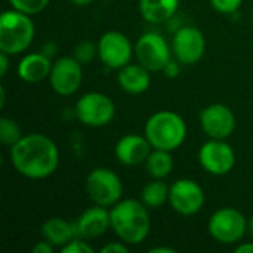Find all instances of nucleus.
I'll return each instance as SVG.
<instances>
[{
    "instance_id": "4be33fe9",
    "label": "nucleus",
    "mask_w": 253,
    "mask_h": 253,
    "mask_svg": "<svg viewBox=\"0 0 253 253\" xmlns=\"http://www.w3.org/2000/svg\"><path fill=\"white\" fill-rule=\"evenodd\" d=\"M169 193L170 187L163 179H154L148 182L142 191H141V202L148 209H160L165 206L166 202H169Z\"/></svg>"
},
{
    "instance_id": "c9c22d12",
    "label": "nucleus",
    "mask_w": 253,
    "mask_h": 253,
    "mask_svg": "<svg viewBox=\"0 0 253 253\" xmlns=\"http://www.w3.org/2000/svg\"><path fill=\"white\" fill-rule=\"evenodd\" d=\"M249 233L253 236V215L249 218Z\"/></svg>"
},
{
    "instance_id": "7c9ffc66",
    "label": "nucleus",
    "mask_w": 253,
    "mask_h": 253,
    "mask_svg": "<svg viewBox=\"0 0 253 253\" xmlns=\"http://www.w3.org/2000/svg\"><path fill=\"white\" fill-rule=\"evenodd\" d=\"M9 56L10 55H7L6 52L0 50V76L1 77H4L7 70H9Z\"/></svg>"
},
{
    "instance_id": "aec40b11",
    "label": "nucleus",
    "mask_w": 253,
    "mask_h": 253,
    "mask_svg": "<svg viewBox=\"0 0 253 253\" xmlns=\"http://www.w3.org/2000/svg\"><path fill=\"white\" fill-rule=\"evenodd\" d=\"M179 0H139L141 16L150 24H163L178 10Z\"/></svg>"
},
{
    "instance_id": "9d476101",
    "label": "nucleus",
    "mask_w": 253,
    "mask_h": 253,
    "mask_svg": "<svg viewBox=\"0 0 253 253\" xmlns=\"http://www.w3.org/2000/svg\"><path fill=\"white\" fill-rule=\"evenodd\" d=\"M200 166L213 176H224L236 166V151L227 139H209L199 150Z\"/></svg>"
},
{
    "instance_id": "e433bc0d",
    "label": "nucleus",
    "mask_w": 253,
    "mask_h": 253,
    "mask_svg": "<svg viewBox=\"0 0 253 253\" xmlns=\"http://www.w3.org/2000/svg\"><path fill=\"white\" fill-rule=\"evenodd\" d=\"M102 1H111V0H102Z\"/></svg>"
},
{
    "instance_id": "473e14b6",
    "label": "nucleus",
    "mask_w": 253,
    "mask_h": 253,
    "mask_svg": "<svg viewBox=\"0 0 253 253\" xmlns=\"http://www.w3.org/2000/svg\"><path fill=\"white\" fill-rule=\"evenodd\" d=\"M175 252H176L175 249L168 248V246H157V248L150 249V253H175Z\"/></svg>"
},
{
    "instance_id": "412c9836",
    "label": "nucleus",
    "mask_w": 253,
    "mask_h": 253,
    "mask_svg": "<svg viewBox=\"0 0 253 253\" xmlns=\"http://www.w3.org/2000/svg\"><path fill=\"white\" fill-rule=\"evenodd\" d=\"M145 169L148 175L154 179L168 178L173 170V157L170 151L153 148L145 162Z\"/></svg>"
},
{
    "instance_id": "5701e85b",
    "label": "nucleus",
    "mask_w": 253,
    "mask_h": 253,
    "mask_svg": "<svg viewBox=\"0 0 253 253\" xmlns=\"http://www.w3.org/2000/svg\"><path fill=\"white\" fill-rule=\"evenodd\" d=\"M22 132L19 125L9 117H1L0 119V141L3 145L6 147H13L21 138H22Z\"/></svg>"
},
{
    "instance_id": "c85d7f7f",
    "label": "nucleus",
    "mask_w": 253,
    "mask_h": 253,
    "mask_svg": "<svg viewBox=\"0 0 253 253\" xmlns=\"http://www.w3.org/2000/svg\"><path fill=\"white\" fill-rule=\"evenodd\" d=\"M55 251V246L53 245H50L47 240H42V242H39V243H36L34 246H33V249H31V252L33 253H53Z\"/></svg>"
},
{
    "instance_id": "20e7f679",
    "label": "nucleus",
    "mask_w": 253,
    "mask_h": 253,
    "mask_svg": "<svg viewBox=\"0 0 253 253\" xmlns=\"http://www.w3.org/2000/svg\"><path fill=\"white\" fill-rule=\"evenodd\" d=\"M36 36V27L31 15L16 9L4 10L0 15V50L7 55H19L25 52Z\"/></svg>"
},
{
    "instance_id": "423d86ee",
    "label": "nucleus",
    "mask_w": 253,
    "mask_h": 253,
    "mask_svg": "<svg viewBox=\"0 0 253 253\" xmlns=\"http://www.w3.org/2000/svg\"><path fill=\"white\" fill-rule=\"evenodd\" d=\"M86 193L93 205L113 208L123 197V182L120 176L108 168H96L86 178Z\"/></svg>"
},
{
    "instance_id": "2f4dec72",
    "label": "nucleus",
    "mask_w": 253,
    "mask_h": 253,
    "mask_svg": "<svg viewBox=\"0 0 253 253\" xmlns=\"http://www.w3.org/2000/svg\"><path fill=\"white\" fill-rule=\"evenodd\" d=\"M236 253H253V243H242L236 248Z\"/></svg>"
},
{
    "instance_id": "f03ea898",
    "label": "nucleus",
    "mask_w": 253,
    "mask_h": 253,
    "mask_svg": "<svg viewBox=\"0 0 253 253\" xmlns=\"http://www.w3.org/2000/svg\"><path fill=\"white\" fill-rule=\"evenodd\" d=\"M111 230L129 246L141 245L150 234L151 219L148 208L135 199H122L113 208H110Z\"/></svg>"
},
{
    "instance_id": "f8f14e48",
    "label": "nucleus",
    "mask_w": 253,
    "mask_h": 253,
    "mask_svg": "<svg viewBox=\"0 0 253 253\" xmlns=\"http://www.w3.org/2000/svg\"><path fill=\"white\" fill-rule=\"evenodd\" d=\"M205 191L199 182L190 178H181L170 185L169 205L170 208L182 215L191 216L199 213L205 206Z\"/></svg>"
},
{
    "instance_id": "6ab92c4d",
    "label": "nucleus",
    "mask_w": 253,
    "mask_h": 253,
    "mask_svg": "<svg viewBox=\"0 0 253 253\" xmlns=\"http://www.w3.org/2000/svg\"><path fill=\"white\" fill-rule=\"evenodd\" d=\"M42 237L47 240L50 245L55 248H62L65 246L70 240L77 237L76 233V225L68 222L64 218L59 216H52L46 219L42 225Z\"/></svg>"
},
{
    "instance_id": "bb28decb",
    "label": "nucleus",
    "mask_w": 253,
    "mask_h": 253,
    "mask_svg": "<svg viewBox=\"0 0 253 253\" xmlns=\"http://www.w3.org/2000/svg\"><path fill=\"white\" fill-rule=\"evenodd\" d=\"M209 1H211V6L216 12L224 13V15L236 13L243 4V0H209Z\"/></svg>"
},
{
    "instance_id": "dca6fc26",
    "label": "nucleus",
    "mask_w": 253,
    "mask_h": 253,
    "mask_svg": "<svg viewBox=\"0 0 253 253\" xmlns=\"http://www.w3.org/2000/svg\"><path fill=\"white\" fill-rule=\"evenodd\" d=\"M74 225L79 237L86 240L98 239L105 234L108 228H111L110 209L99 205L90 206L77 218Z\"/></svg>"
},
{
    "instance_id": "a878e982",
    "label": "nucleus",
    "mask_w": 253,
    "mask_h": 253,
    "mask_svg": "<svg viewBox=\"0 0 253 253\" xmlns=\"http://www.w3.org/2000/svg\"><path fill=\"white\" fill-rule=\"evenodd\" d=\"M62 253H93V248L86 242V239L82 237H74L70 240L65 246L59 249Z\"/></svg>"
},
{
    "instance_id": "6e6552de",
    "label": "nucleus",
    "mask_w": 253,
    "mask_h": 253,
    "mask_svg": "<svg viewBox=\"0 0 253 253\" xmlns=\"http://www.w3.org/2000/svg\"><path fill=\"white\" fill-rule=\"evenodd\" d=\"M135 58L150 71H163L172 59V49L162 34L148 31L138 37L135 43Z\"/></svg>"
},
{
    "instance_id": "f257e3e1",
    "label": "nucleus",
    "mask_w": 253,
    "mask_h": 253,
    "mask_svg": "<svg viewBox=\"0 0 253 253\" xmlns=\"http://www.w3.org/2000/svg\"><path fill=\"white\" fill-rule=\"evenodd\" d=\"M10 163L24 178L46 179L59 166V150L47 135L27 133L10 147Z\"/></svg>"
},
{
    "instance_id": "393cba45",
    "label": "nucleus",
    "mask_w": 253,
    "mask_h": 253,
    "mask_svg": "<svg viewBox=\"0 0 253 253\" xmlns=\"http://www.w3.org/2000/svg\"><path fill=\"white\" fill-rule=\"evenodd\" d=\"M50 0H9L13 9L24 12L27 15H37L43 12Z\"/></svg>"
},
{
    "instance_id": "39448f33",
    "label": "nucleus",
    "mask_w": 253,
    "mask_h": 253,
    "mask_svg": "<svg viewBox=\"0 0 253 253\" xmlns=\"http://www.w3.org/2000/svg\"><path fill=\"white\" fill-rule=\"evenodd\" d=\"M249 230V219L234 208H222L213 212L208 221V233L221 245H236Z\"/></svg>"
},
{
    "instance_id": "f3484780",
    "label": "nucleus",
    "mask_w": 253,
    "mask_h": 253,
    "mask_svg": "<svg viewBox=\"0 0 253 253\" xmlns=\"http://www.w3.org/2000/svg\"><path fill=\"white\" fill-rule=\"evenodd\" d=\"M50 58L43 52H33L24 55L16 67V74L22 82L27 83H39L44 79H49L52 70Z\"/></svg>"
},
{
    "instance_id": "2eb2a0df",
    "label": "nucleus",
    "mask_w": 253,
    "mask_h": 253,
    "mask_svg": "<svg viewBox=\"0 0 253 253\" xmlns=\"http://www.w3.org/2000/svg\"><path fill=\"white\" fill-rule=\"evenodd\" d=\"M153 145L144 135L127 133L122 136L114 147V156L123 166H139L145 165Z\"/></svg>"
},
{
    "instance_id": "9b49d317",
    "label": "nucleus",
    "mask_w": 253,
    "mask_h": 253,
    "mask_svg": "<svg viewBox=\"0 0 253 253\" xmlns=\"http://www.w3.org/2000/svg\"><path fill=\"white\" fill-rule=\"evenodd\" d=\"M83 82V64L74 56H61L52 64L49 83L52 90L61 96L74 95Z\"/></svg>"
},
{
    "instance_id": "0eeeda50",
    "label": "nucleus",
    "mask_w": 253,
    "mask_h": 253,
    "mask_svg": "<svg viewBox=\"0 0 253 253\" xmlns=\"http://www.w3.org/2000/svg\"><path fill=\"white\" fill-rule=\"evenodd\" d=\"M77 120L89 127H104L116 116L114 101L102 92H87L82 95L74 107Z\"/></svg>"
},
{
    "instance_id": "1a4fd4ad",
    "label": "nucleus",
    "mask_w": 253,
    "mask_h": 253,
    "mask_svg": "<svg viewBox=\"0 0 253 253\" xmlns=\"http://www.w3.org/2000/svg\"><path fill=\"white\" fill-rule=\"evenodd\" d=\"M98 56L101 62L113 70H120L130 64L135 55V46L129 37L120 31H107L98 40Z\"/></svg>"
},
{
    "instance_id": "cd10ccee",
    "label": "nucleus",
    "mask_w": 253,
    "mask_h": 253,
    "mask_svg": "<svg viewBox=\"0 0 253 253\" xmlns=\"http://www.w3.org/2000/svg\"><path fill=\"white\" fill-rule=\"evenodd\" d=\"M129 252V245L125 242H110L101 248V253H126Z\"/></svg>"
},
{
    "instance_id": "c756f323",
    "label": "nucleus",
    "mask_w": 253,
    "mask_h": 253,
    "mask_svg": "<svg viewBox=\"0 0 253 253\" xmlns=\"http://www.w3.org/2000/svg\"><path fill=\"white\" fill-rule=\"evenodd\" d=\"M163 73H165L168 77L173 79V77H176V76L179 74V67H178V64H176L175 61H172V59H170V61L168 62V65L165 67Z\"/></svg>"
},
{
    "instance_id": "a211bd4d",
    "label": "nucleus",
    "mask_w": 253,
    "mask_h": 253,
    "mask_svg": "<svg viewBox=\"0 0 253 253\" xmlns=\"http://www.w3.org/2000/svg\"><path fill=\"white\" fill-rule=\"evenodd\" d=\"M150 70L138 64H127L119 70L117 82L120 87L130 95H141L147 92L151 86V76Z\"/></svg>"
},
{
    "instance_id": "7ed1b4c3",
    "label": "nucleus",
    "mask_w": 253,
    "mask_h": 253,
    "mask_svg": "<svg viewBox=\"0 0 253 253\" xmlns=\"http://www.w3.org/2000/svg\"><path fill=\"white\" fill-rule=\"evenodd\" d=\"M144 135L153 148L172 153L185 142L187 123L178 113L170 110H160L148 117Z\"/></svg>"
},
{
    "instance_id": "72a5a7b5",
    "label": "nucleus",
    "mask_w": 253,
    "mask_h": 253,
    "mask_svg": "<svg viewBox=\"0 0 253 253\" xmlns=\"http://www.w3.org/2000/svg\"><path fill=\"white\" fill-rule=\"evenodd\" d=\"M73 4L79 6V7H84V6H89L93 0H70Z\"/></svg>"
},
{
    "instance_id": "ddd939ff",
    "label": "nucleus",
    "mask_w": 253,
    "mask_h": 253,
    "mask_svg": "<svg viewBox=\"0 0 253 253\" xmlns=\"http://www.w3.org/2000/svg\"><path fill=\"white\" fill-rule=\"evenodd\" d=\"M172 52L178 62L185 65L197 64L206 52L205 34L193 25H185L176 30L172 39Z\"/></svg>"
},
{
    "instance_id": "4468645a",
    "label": "nucleus",
    "mask_w": 253,
    "mask_h": 253,
    "mask_svg": "<svg viewBox=\"0 0 253 253\" xmlns=\"http://www.w3.org/2000/svg\"><path fill=\"white\" fill-rule=\"evenodd\" d=\"M202 130L211 139H227L236 130V116L225 104H211L200 111Z\"/></svg>"
},
{
    "instance_id": "b1692460",
    "label": "nucleus",
    "mask_w": 253,
    "mask_h": 253,
    "mask_svg": "<svg viewBox=\"0 0 253 253\" xmlns=\"http://www.w3.org/2000/svg\"><path fill=\"white\" fill-rule=\"evenodd\" d=\"M98 55V44H95L90 40H82L76 44L74 47V58L80 62V64H89L95 59V56Z\"/></svg>"
},
{
    "instance_id": "f704fd0d",
    "label": "nucleus",
    "mask_w": 253,
    "mask_h": 253,
    "mask_svg": "<svg viewBox=\"0 0 253 253\" xmlns=\"http://www.w3.org/2000/svg\"><path fill=\"white\" fill-rule=\"evenodd\" d=\"M0 107H4V101H6V92H4V87L1 86L0 87Z\"/></svg>"
}]
</instances>
